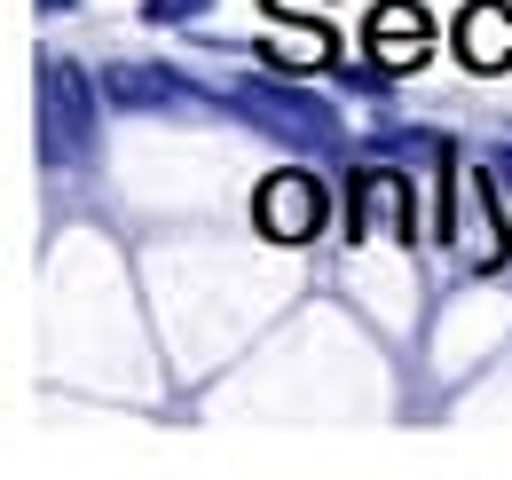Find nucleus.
<instances>
[{"instance_id":"obj_5","label":"nucleus","mask_w":512,"mask_h":480,"mask_svg":"<svg viewBox=\"0 0 512 480\" xmlns=\"http://www.w3.org/2000/svg\"><path fill=\"white\" fill-rule=\"evenodd\" d=\"M457 48H465V63L497 71V63L512 56V8H505V0H473L465 24H457Z\"/></svg>"},{"instance_id":"obj_7","label":"nucleus","mask_w":512,"mask_h":480,"mask_svg":"<svg viewBox=\"0 0 512 480\" xmlns=\"http://www.w3.org/2000/svg\"><path fill=\"white\" fill-rule=\"evenodd\" d=\"M103 87L134 103V111H150V103H182V79H158V71H142V63H119V71H103Z\"/></svg>"},{"instance_id":"obj_1","label":"nucleus","mask_w":512,"mask_h":480,"mask_svg":"<svg viewBox=\"0 0 512 480\" xmlns=\"http://www.w3.org/2000/svg\"><path fill=\"white\" fill-rule=\"evenodd\" d=\"M95 150V79L71 56H40V158L79 166Z\"/></svg>"},{"instance_id":"obj_6","label":"nucleus","mask_w":512,"mask_h":480,"mask_svg":"<svg viewBox=\"0 0 512 480\" xmlns=\"http://www.w3.org/2000/svg\"><path fill=\"white\" fill-rule=\"evenodd\" d=\"M371 56L386 63V71H402V63L426 56V16L410 8V0H386L379 24H371Z\"/></svg>"},{"instance_id":"obj_8","label":"nucleus","mask_w":512,"mask_h":480,"mask_svg":"<svg viewBox=\"0 0 512 480\" xmlns=\"http://www.w3.org/2000/svg\"><path fill=\"white\" fill-rule=\"evenodd\" d=\"M197 8H213V0H142V16H150V24H190Z\"/></svg>"},{"instance_id":"obj_4","label":"nucleus","mask_w":512,"mask_h":480,"mask_svg":"<svg viewBox=\"0 0 512 480\" xmlns=\"http://www.w3.org/2000/svg\"><path fill=\"white\" fill-rule=\"evenodd\" d=\"M371 229H418L410 181H402V174H386V166L355 181V237H371Z\"/></svg>"},{"instance_id":"obj_2","label":"nucleus","mask_w":512,"mask_h":480,"mask_svg":"<svg viewBox=\"0 0 512 480\" xmlns=\"http://www.w3.org/2000/svg\"><path fill=\"white\" fill-rule=\"evenodd\" d=\"M237 111H245L253 126H268L276 142H300V150H323V142H339V119H331V103L300 95V87H276V79H245V87H237Z\"/></svg>"},{"instance_id":"obj_3","label":"nucleus","mask_w":512,"mask_h":480,"mask_svg":"<svg viewBox=\"0 0 512 480\" xmlns=\"http://www.w3.org/2000/svg\"><path fill=\"white\" fill-rule=\"evenodd\" d=\"M316 221H323V181L316 174H268L260 181V229L276 244L316 237Z\"/></svg>"}]
</instances>
